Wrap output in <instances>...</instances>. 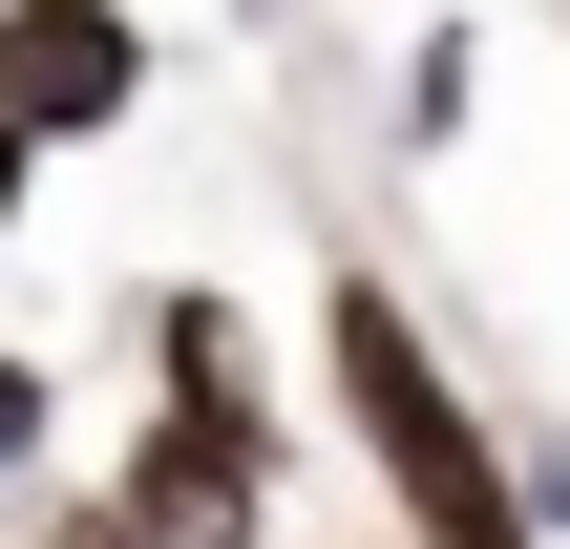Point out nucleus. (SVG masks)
Segmentation results:
<instances>
[{"label":"nucleus","instance_id":"39448f33","mask_svg":"<svg viewBox=\"0 0 570 549\" xmlns=\"http://www.w3.org/2000/svg\"><path fill=\"white\" fill-rule=\"evenodd\" d=\"M42 444H63V402H42V360H0V487H42Z\"/></svg>","mask_w":570,"mask_h":549},{"label":"nucleus","instance_id":"f257e3e1","mask_svg":"<svg viewBox=\"0 0 570 549\" xmlns=\"http://www.w3.org/2000/svg\"><path fill=\"white\" fill-rule=\"evenodd\" d=\"M338 402H360V444H381V487H402V529L423 549H529V487H508V444H487V402L423 360V317L381 296V275H338Z\"/></svg>","mask_w":570,"mask_h":549},{"label":"nucleus","instance_id":"423d86ee","mask_svg":"<svg viewBox=\"0 0 570 549\" xmlns=\"http://www.w3.org/2000/svg\"><path fill=\"white\" fill-rule=\"evenodd\" d=\"M42 549H148V529H127V487H85V508H42Z\"/></svg>","mask_w":570,"mask_h":549},{"label":"nucleus","instance_id":"f03ea898","mask_svg":"<svg viewBox=\"0 0 570 549\" xmlns=\"http://www.w3.org/2000/svg\"><path fill=\"white\" fill-rule=\"evenodd\" d=\"M127 529L148 549H275V423L254 402H169L127 444Z\"/></svg>","mask_w":570,"mask_h":549},{"label":"nucleus","instance_id":"20e7f679","mask_svg":"<svg viewBox=\"0 0 570 549\" xmlns=\"http://www.w3.org/2000/svg\"><path fill=\"white\" fill-rule=\"evenodd\" d=\"M148 381H169V402H254V339H233V296H148Z\"/></svg>","mask_w":570,"mask_h":549},{"label":"nucleus","instance_id":"7ed1b4c3","mask_svg":"<svg viewBox=\"0 0 570 549\" xmlns=\"http://www.w3.org/2000/svg\"><path fill=\"white\" fill-rule=\"evenodd\" d=\"M127 106H148V21H127V0H0V127L106 148Z\"/></svg>","mask_w":570,"mask_h":549},{"label":"nucleus","instance_id":"0eeeda50","mask_svg":"<svg viewBox=\"0 0 570 549\" xmlns=\"http://www.w3.org/2000/svg\"><path fill=\"white\" fill-rule=\"evenodd\" d=\"M21 190H42V127H0V233H21Z\"/></svg>","mask_w":570,"mask_h":549}]
</instances>
